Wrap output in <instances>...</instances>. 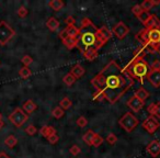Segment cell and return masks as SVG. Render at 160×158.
<instances>
[{"instance_id": "cell-6", "label": "cell", "mask_w": 160, "mask_h": 158, "mask_svg": "<svg viewBox=\"0 0 160 158\" xmlns=\"http://www.w3.org/2000/svg\"><path fill=\"white\" fill-rule=\"evenodd\" d=\"M9 121L17 127H21L28 120H29V115L23 111L21 108H17L13 110L11 114L8 116Z\"/></svg>"}, {"instance_id": "cell-28", "label": "cell", "mask_w": 160, "mask_h": 158, "mask_svg": "<svg viewBox=\"0 0 160 158\" xmlns=\"http://www.w3.org/2000/svg\"><path fill=\"white\" fill-rule=\"evenodd\" d=\"M19 75H20V77L23 78V79H28V78L32 75V71L29 67L23 66L22 68H20V70H19Z\"/></svg>"}, {"instance_id": "cell-13", "label": "cell", "mask_w": 160, "mask_h": 158, "mask_svg": "<svg viewBox=\"0 0 160 158\" xmlns=\"http://www.w3.org/2000/svg\"><path fill=\"white\" fill-rule=\"evenodd\" d=\"M148 30V43L157 45L160 42V29H147Z\"/></svg>"}, {"instance_id": "cell-7", "label": "cell", "mask_w": 160, "mask_h": 158, "mask_svg": "<svg viewBox=\"0 0 160 158\" xmlns=\"http://www.w3.org/2000/svg\"><path fill=\"white\" fill-rule=\"evenodd\" d=\"M128 33H129V28L124 22H122V21H120L118 24L114 25L113 29H112V34L118 40H123Z\"/></svg>"}, {"instance_id": "cell-45", "label": "cell", "mask_w": 160, "mask_h": 158, "mask_svg": "<svg viewBox=\"0 0 160 158\" xmlns=\"http://www.w3.org/2000/svg\"><path fill=\"white\" fill-rule=\"evenodd\" d=\"M47 140H48V142L51 143V144L55 145L56 143H57L58 140H59V137H58V135H57V134H53V135H51V136H49V137L47 138Z\"/></svg>"}, {"instance_id": "cell-10", "label": "cell", "mask_w": 160, "mask_h": 158, "mask_svg": "<svg viewBox=\"0 0 160 158\" xmlns=\"http://www.w3.org/2000/svg\"><path fill=\"white\" fill-rule=\"evenodd\" d=\"M146 150L151 157L156 158L160 155V142L157 140H152L148 144V146L146 147Z\"/></svg>"}, {"instance_id": "cell-15", "label": "cell", "mask_w": 160, "mask_h": 158, "mask_svg": "<svg viewBox=\"0 0 160 158\" xmlns=\"http://www.w3.org/2000/svg\"><path fill=\"white\" fill-rule=\"evenodd\" d=\"M36 109H38V105H36V103L34 102L33 100H31V99L28 100V101H25L22 105V110L28 114V115L31 114V113H33Z\"/></svg>"}, {"instance_id": "cell-5", "label": "cell", "mask_w": 160, "mask_h": 158, "mask_svg": "<svg viewBox=\"0 0 160 158\" xmlns=\"http://www.w3.org/2000/svg\"><path fill=\"white\" fill-rule=\"evenodd\" d=\"M16 31L6 21H0V45L5 46L14 36Z\"/></svg>"}, {"instance_id": "cell-1", "label": "cell", "mask_w": 160, "mask_h": 158, "mask_svg": "<svg viewBox=\"0 0 160 158\" xmlns=\"http://www.w3.org/2000/svg\"><path fill=\"white\" fill-rule=\"evenodd\" d=\"M91 85L104 94L111 104L118 102L134 85V79L115 60H111L91 79Z\"/></svg>"}, {"instance_id": "cell-48", "label": "cell", "mask_w": 160, "mask_h": 158, "mask_svg": "<svg viewBox=\"0 0 160 158\" xmlns=\"http://www.w3.org/2000/svg\"><path fill=\"white\" fill-rule=\"evenodd\" d=\"M0 158H10V157L5 153V151H1V153H0Z\"/></svg>"}, {"instance_id": "cell-18", "label": "cell", "mask_w": 160, "mask_h": 158, "mask_svg": "<svg viewBox=\"0 0 160 158\" xmlns=\"http://www.w3.org/2000/svg\"><path fill=\"white\" fill-rule=\"evenodd\" d=\"M62 44L68 49H72L78 46L79 40H78V38H69V36H67L65 40H62Z\"/></svg>"}, {"instance_id": "cell-44", "label": "cell", "mask_w": 160, "mask_h": 158, "mask_svg": "<svg viewBox=\"0 0 160 158\" xmlns=\"http://www.w3.org/2000/svg\"><path fill=\"white\" fill-rule=\"evenodd\" d=\"M150 70H156V71H160V60L156 59L152 63V65L150 66Z\"/></svg>"}, {"instance_id": "cell-25", "label": "cell", "mask_w": 160, "mask_h": 158, "mask_svg": "<svg viewBox=\"0 0 160 158\" xmlns=\"http://www.w3.org/2000/svg\"><path fill=\"white\" fill-rule=\"evenodd\" d=\"M96 134L97 133L94 131H92V130H89V131L86 132V134L82 136V140H85L86 144L89 145V146H91V145H92V140H93Z\"/></svg>"}, {"instance_id": "cell-30", "label": "cell", "mask_w": 160, "mask_h": 158, "mask_svg": "<svg viewBox=\"0 0 160 158\" xmlns=\"http://www.w3.org/2000/svg\"><path fill=\"white\" fill-rule=\"evenodd\" d=\"M71 100L69 98H67V97H65L64 99H62L60 100V102H59V107L62 108V110H68L69 108L71 107Z\"/></svg>"}, {"instance_id": "cell-14", "label": "cell", "mask_w": 160, "mask_h": 158, "mask_svg": "<svg viewBox=\"0 0 160 158\" xmlns=\"http://www.w3.org/2000/svg\"><path fill=\"white\" fill-rule=\"evenodd\" d=\"M144 27L145 29H160V19L156 14H151Z\"/></svg>"}, {"instance_id": "cell-38", "label": "cell", "mask_w": 160, "mask_h": 158, "mask_svg": "<svg viewBox=\"0 0 160 158\" xmlns=\"http://www.w3.org/2000/svg\"><path fill=\"white\" fill-rule=\"evenodd\" d=\"M108 142V144L110 145H114L116 142H118V137H116V135L114 133H110L109 135H108L107 140H105Z\"/></svg>"}, {"instance_id": "cell-26", "label": "cell", "mask_w": 160, "mask_h": 158, "mask_svg": "<svg viewBox=\"0 0 160 158\" xmlns=\"http://www.w3.org/2000/svg\"><path fill=\"white\" fill-rule=\"evenodd\" d=\"M48 6L54 10V11H59L60 9H62L65 3H62V0H52V1H49Z\"/></svg>"}, {"instance_id": "cell-42", "label": "cell", "mask_w": 160, "mask_h": 158, "mask_svg": "<svg viewBox=\"0 0 160 158\" xmlns=\"http://www.w3.org/2000/svg\"><path fill=\"white\" fill-rule=\"evenodd\" d=\"M25 132H27V134H29V135L33 136L36 134V132H38V129H36L34 125H29V126L25 129Z\"/></svg>"}, {"instance_id": "cell-51", "label": "cell", "mask_w": 160, "mask_h": 158, "mask_svg": "<svg viewBox=\"0 0 160 158\" xmlns=\"http://www.w3.org/2000/svg\"><path fill=\"white\" fill-rule=\"evenodd\" d=\"M0 119H2V115H1V114H0Z\"/></svg>"}, {"instance_id": "cell-36", "label": "cell", "mask_w": 160, "mask_h": 158, "mask_svg": "<svg viewBox=\"0 0 160 158\" xmlns=\"http://www.w3.org/2000/svg\"><path fill=\"white\" fill-rule=\"evenodd\" d=\"M28 9L25 7H23V6H21L20 8L18 9V12H17V14H18V17L19 18H21V19H23V18H25V17L28 16Z\"/></svg>"}, {"instance_id": "cell-31", "label": "cell", "mask_w": 160, "mask_h": 158, "mask_svg": "<svg viewBox=\"0 0 160 158\" xmlns=\"http://www.w3.org/2000/svg\"><path fill=\"white\" fill-rule=\"evenodd\" d=\"M93 27H96V25H94V23L89 18H85L81 20V27H80V29H89V28H93Z\"/></svg>"}, {"instance_id": "cell-43", "label": "cell", "mask_w": 160, "mask_h": 158, "mask_svg": "<svg viewBox=\"0 0 160 158\" xmlns=\"http://www.w3.org/2000/svg\"><path fill=\"white\" fill-rule=\"evenodd\" d=\"M144 11V10L142 9V7H140V5H135L133 8H132V12H133L134 14H135L136 17H138L139 16L142 12Z\"/></svg>"}, {"instance_id": "cell-37", "label": "cell", "mask_w": 160, "mask_h": 158, "mask_svg": "<svg viewBox=\"0 0 160 158\" xmlns=\"http://www.w3.org/2000/svg\"><path fill=\"white\" fill-rule=\"evenodd\" d=\"M21 62H22V64L24 65L25 67H29L30 65L33 63V58H32L30 55H25V56H23V57H22Z\"/></svg>"}, {"instance_id": "cell-27", "label": "cell", "mask_w": 160, "mask_h": 158, "mask_svg": "<svg viewBox=\"0 0 160 158\" xmlns=\"http://www.w3.org/2000/svg\"><path fill=\"white\" fill-rule=\"evenodd\" d=\"M5 144H6V146L10 147V148H13V147L18 144V140H17V137L14 135H9L5 140Z\"/></svg>"}, {"instance_id": "cell-12", "label": "cell", "mask_w": 160, "mask_h": 158, "mask_svg": "<svg viewBox=\"0 0 160 158\" xmlns=\"http://www.w3.org/2000/svg\"><path fill=\"white\" fill-rule=\"evenodd\" d=\"M80 52L82 53L83 57L87 60H94L97 57H98V51H97L94 47H88V48H82L80 49Z\"/></svg>"}, {"instance_id": "cell-47", "label": "cell", "mask_w": 160, "mask_h": 158, "mask_svg": "<svg viewBox=\"0 0 160 158\" xmlns=\"http://www.w3.org/2000/svg\"><path fill=\"white\" fill-rule=\"evenodd\" d=\"M58 35H59V38H62V40H65V38H67V33H66V31H65V29L62 30V31H60Z\"/></svg>"}, {"instance_id": "cell-49", "label": "cell", "mask_w": 160, "mask_h": 158, "mask_svg": "<svg viewBox=\"0 0 160 158\" xmlns=\"http://www.w3.org/2000/svg\"><path fill=\"white\" fill-rule=\"evenodd\" d=\"M155 51H156V53H158L160 55V42L158 43L157 45H156V49H155Z\"/></svg>"}, {"instance_id": "cell-50", "label": "cell", "mask_w": 160, "mask_h": 158, "mask_svg": "<svg viewBox=\"0 0 160 158\" xmlns=\"http://www.w3.org/2000/svg\"><path fill=\"white\" fill-rule=\"evenodd\" d=\"M3 126H5V122H3L2 119H0V130L2 129Z\"/></svg>"}, {"instance_id": "cell-16", "label": "cell", "mask_w": 160, "mask_h": 158, "mask_svg": "<svg viewBox=\"0 0 160 158\" xmlns=\"http://www.w3.org/2000/svg\"><path fill=\"white\" fill-rule=\"evenodd\" d=\"M136 40L142 44V46L146 45L147 43H148V30L145 29V28L142 30H140V31L136 34Z\"/></svg>"}, {"instance_id": "cell-11", "label": "cell", "mask_w": 160, "mask_h": 158, "mask_svg": "<svg viewBox=\"0 0 160 158\" xmlns=\"http://www.w3.org/2000/svg\"><path fill=\"white\" fill-rule=\"evenodd\" d=\"M147 79L150 83V85L153 88H159L160 87V71L156 70H149L148 75H147Z\"/></svg>"}, {"instance_id": "cell-32", "label": "cell", "mask_w": 160, "mask_h": 158, "mask_svg": "<svg viewBox=\"0 0 160 158\" xmlns=\"http://www.w3.org/2000/svg\"><path fill=\"white\" fill-rule=\"evenodd\" d=\"M99 30H100V32H101V33H102V35L104 36V38H107L108 41H109L110 38H112V36H113V34H112V31H111V30L108 29V28L105 27V25H103V27H101Z\"/></svg>"}, {"instance_id": "cell-21", "label": "cell", "mask_w": 160, "mask_h": 158, "mask_svg": "<svg viewBox=\"0 0 160 158\" xmlns=\"http://www.w3.org/2000/svg\"><path fill=\"white\" fill-rule=\"evenodd\" d=\"M159 3H160V0L159 1H155V0H145V1H142V3H140V7H142V9L144 10V11L149 12V10L152 9V7L159 5Z\"/></svg>"}, {"instance_id": "cell-46", "label": "cell", "mask_w": 160, "mask_h": 158, "mask_svg": "<svg viewBox=\"0 0 160 158\" xmlns=\"http://www.w3.org/2000/svg\"><path fill=\"white\" fill-rule=\"evenodd\" d=\"M65 23L67 24V27H70V25H75V18L71 16L67 17L66 20H65Z\"/></svg>"}, {"instance_id": "cell-35", "label": "cell", "mask_w": 160, "mask_h": 158, "mask_svg": "<svg viewBox=\"0 0 160 158\" xmlns=\"http://www.w3.org/2000/svg\"><path fill=\"white\" fill-rule=\"evenodd\" d=\"M103 138L101 137L99 134H96V136H94V138H93V140H92V146H94V147H99L101 144L103 143Z\"/></svg>"}, {"instance_id": "cell-2", "label": "cell", "mask_w": 160, "mask_h": 158, "mask_svg": "<svg viewBox=\"0 0 160 158\" xmlns=\"http://www.w3.org/2000/svg\"><path fill=\"white\" fill-rule=\"evenodd\" d=\"M124 69L129 74L134 80L135 79H139L140 83H144V78L147 77L149 73V67L148 64L145 59H136L133 58L126 66L124 67Z\"/></svg>"}, {"instance_id": "cell-40", "label": "cell", "mask_w": 160, "mask_h": 158, "mask_svg": "<svg viewBox=\"0 0 160 158\" xmlns=\"http://www.w3.org/2000/svg\"><path fill=\"white\" fill-rule=\"evenodd\" d=\"M77 125L79 127H86L88 125V120L85 118V116H80V118H78V120H77Z\"/></svg>"}, {"instance_id": "cell-33", "label": "cell", "mask_w": 160, "mask_h": 158, "mask_svg": "<svg viewBox=\"0 0 160 158\" xmlns=\"http://www.w3.org/2000/svg\"><path fill=\"white\" fill-rule=\"evenodd\" d=\"M64 114H65V111L60 107H56L55 109H54L53 111H52V115H53L55 119L62 118V115H64Z\"/></svg>"}, {"instance_id": "cell-29", "label": "cell", "mask_w": 160, "mask_h": 158, "mask_svg": "<svg viewBox=\"0 0 160 158\" xmlns=\"http://www.w3.org/2000/svg\"><path fill=\"white\" fill-rule=\"evenodd\" d=\"M76 80H77V79H76V78L73 77V76L71 75L70 73L66 74V75L64 76V78H62V81H64L65 85H67V86H71V85H73Z\"/></svg>"}, {"instance_id": "cell-39", "label": "cell", "mask_w": 160, "mask_h": 158, "mask_svg": "<svg viewBox=\"0 0 160 158\" xmlns=\"http://www.w3.org/2000/svg\"><path fill=\"white\" fill-rule=\"evenodd\" d=\"M105 99V96L102 91L100 90H97V92L93 94V100L94 101H103Z\"/></svg>"}, {"instance_id": "cell-17", "label": "cell", "mask_w": 160, "mask_h": 158, "mask_svg": "<svg viewBox=\"0 0 160 158\" xmlns=\"http://www.w3.org/2000/svg\"><path fill=\"white\" fill-rule=\"evenodd\" d=\"M69 73H70L71 75H72L73 77L76 78V79H78V78H81L83 75H85L86 70H85V68L81 66V65L77 64V65H75V66H73L72 68L70 69V71H69Z\"/></svg>"}, {"instance_id": "cell-41", "label": "cell", "mask_w": 160, "mask_h": 158, "mask_svg": "<svg viewBox=\"0 0 160 158\" xmlns=\"http://www.w3.org/2000/svg\"><path fill=\"white\" fill-rule=\"evenodd\" d=\"M69 151H70L71 155L77 156V155H79V154H80L81 149H80V147L78 146V145H72V146L70 147V149H69Z\"/></svg>"}, {"instance_id": "cell-20", "label": "cell", "mask_w": 160, "mask_h": 158, "mask_svg": "<svg viewBox=\"0 0 160 158\" xmlns=\"http://www.w3.org/2000/svg\"><path fill=\"white\" fill-rule=\"evenodd\" d=\"M59 25H60L59 21H58L55 17H51V18L46 21V27L48 28V30L52 32H55L56 30L59 28Z\"/></svg>"}, {"instance_id": "cell-24", "label": "cell", "mask_w": 160, "mask_h": 158, "mask_svg": "<svg viewBox=\"0 0 160 158\" xmlns=\"http://www.w3.org/2000/svg\"><path fill=\"white\" fill-rule=\"evenodd\" d=\"M134 96L137 97L138 99H140L142 101H146L147 99L149 98V92L147 91L146 89H144V88H139V89H137L135 91V94H134Z\"/></svg>"}, {"instance_id": "cell-3", "label": "cell", "mask_w": 160, "mask_h": 158, "mask_svg": "<svg viewBox=\"0 0 160 158\" xmlns=\"http://www.w3.org/2000/svg\"><path fill=\"white\" fill-rule=\"evenodd\" d=\"M93 31H91V29L90 30H80V34H79V41L80 43L82 44L83 47H79L77 46L78 48L82 49V48H88V47H94L96 48L97 46V36H96V31L98 29L96 28H93Z\"/></svg>"}, {"instance_id": "cell-23", "label": "cell", "mask_w": 160, "mask_h": 158, "mask_svg": "<svg viewBox=\"0 0 160 158\" xmlns=\"http://www.w3.org/2000/svg\"><path fill=\"white\" fill-rule=\"evenodd\" d=\"M40 133L42 136H44L45 138H48L51 135L56 134V130L53 126H48V125H44L42 129L40 130Z\"/></svg>"}, {"instance_id": "cell-4", "label": "cell", "mask_w": 160, "mask_h": 158, "mask_svg": "<svg viewBox=\"0 0 160 158\" xmlns=\"http://www.w3.org/2000/svg\"><path fill=\"white\" fill-rule=\"evenodd\" d=\"M118 124H120L121 127H123L126 132L131 133V132H133L134 130L137 127V125L139 124V121H138V119L136 118L132 112H126V113L123 114V116L120 119Z\"/></svg>"}, {"instance_id": "cell-9", "label": "cell", "mask_w": 160, "mask_h": 158, "mask_svg": "<svg viewBox=\"0 0 160 158\" xmlns=\"http://www.w3.org/2000/svg\"><path fill=\"white\" fill-rule=\"evenodd\" d=\"M126 105L128 108H131L134 112H138L142 109V107L145 105V102L140 100V99H138L137 97L133 96V97H131L129 100L126 102Z\"/></svg>"}, {"instance_id": "cell-22", "label": "cell", "mask_w": 160, "mask_h": 158, "mask_svg": "<svg viewBox=\"0 0 160 158\" xmlns=\"http://www.w3.org/2000/svg\"><path fill=\"white\" fill-rule=\"evenodd\" d=\"M65 31L67 33V36L69 38H78V35L80 34V29L75 25H70V27L65 28Z\"/></svg>"}, {"instance_id": "cell-19", "label": "cell", "mask_w": 160, "mask_h": 158, "mask_svg": "<svg viewBox=\"0 0 160 158\" xmlns=\"http://www.w3.org/2000/svg\"><path fill=\"white\" fill-rule=\"evenodd\" d=\"M147 111L149 112L150 115L160 118V101L157 103H150L147 108Z\"/></svg>"}, {"instance_id": "cell-34", "label": "cell", "mask_w": 160, "mask_h": 158, "mask_svg": "<svg viewBox=\"0 0 160 158\" xmlns=\"http://www.w3.org/2000/svg\"><path fill=\"white\" fill-rule=\"evenodd\" d=\"M150 16H151V14L149 13V12H147V11H142V13H140L139 16L137 17V18L139 19V21L142 23V24H145V23H146L147 21H148V19L150 18Z\"/></svg>"}, {"instance_id": "cell-8", "label": "cell", "mask_w": 160, "mask_h": 158, "mask_svg": "<svg viewBox=\"0 0 160 158\" xmlns=\"http://www.w3.org/2000/svg\"><path fill=\"white\" fill-rule=\"evenodd\" d=\"M142 129H145L149 134H152L159 129L160 126V123L158 122V120L152 115H149L144 122L142 123Z\"/></svg>"}]
</instances>
